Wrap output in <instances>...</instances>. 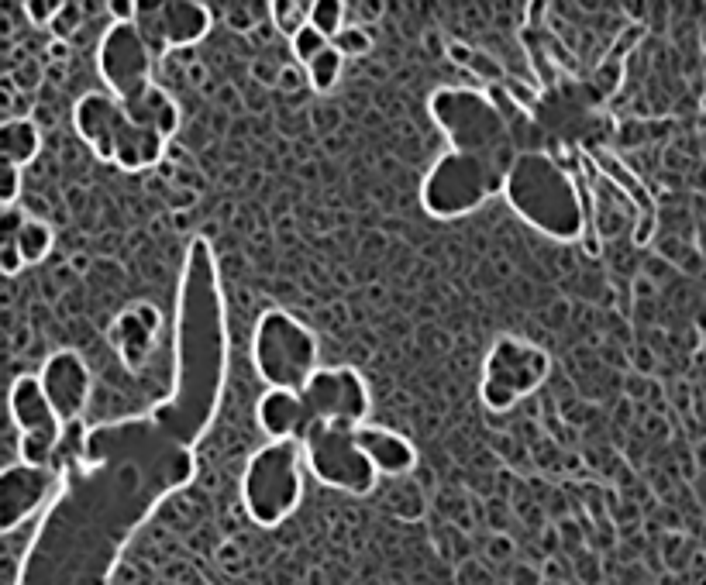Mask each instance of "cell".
Masks as SVG:
<instances>
[{"instance_id":"cell-1","label":"cell","mask_w":706,"mask_h":585,"mask_svg":"<svg viewBox=\"0 0 706 585\" xmlns=\"http://www.w3.org/2000/svg\"><path fill=\"white\" fill-rule=\"evenodd\" d=\"M224 321L217 276L207 241H193L180 290L176 324V389L159 413V427L176 444H190L207 431L224 382Z\"/></svg>"},{"instance_id":"cell-2","label":"cell","mask_w":706,"mask_h":585,"mask_svg":"<svg viewBox=\"0 0 706 585\" xmlns=\"http://www.w3.org/2000/svg\"><path fill=\"white\" fill-rule=\"evenodd\" d=\"M503 193H507L510 207H514V214L527 228L545 234V238L572 241L586 228V210L576 183L552 155H517L507 173Z\"/></svg>"},{"instance_id":"cell-3","label":"cell","mask_w":706,"mask_h":585,"mask_svg":"<svg viewBox=\"0 0 706 585\" xmlns=\"http://www.w3.org/2000/svg\"><path fill=\"white\" fill-rule=\"evenodd\" d=\"M304 441H269L248 458L242 503L252 524L279 527L304 503Z\"/></svg>"},{"instance_id":"cell-4","label":"cell","mask_w":706,"mask_h":585,"mask_svg":"<svg viewBox=\"0 0 706 585\" xmlns=\"http://www.w3.org/2000/svg\"><path fill=\"white\" fill-rule=\"evenodd\" d=\"M252 365L269 389H293V393H304L307 382L324 369L317 334L286 310H266L255 321Z\"/></svg>"},{"instance_id":"cell-5","label":"cell","mask_w":706,"mask_h":585,"mask_svg":"<svg viewBox=\"0 0 706 585\" xmlns=\"http://www.w3.org/2000/svg\"><path fill=\"white\" fill-rule=\"evenodd\" d=\"M514 162L503 159H483V155H462L445 152L431 166L421 186V204L431 217L455 221L472 210H479L486 200L507 186V173Z\"/></svg>"},{"instance_id":"cell-6","label":"cell","mask_w":706,"mask_h":585,"mask_svg":"<svg viewBox=\"0 0 706 585\" xmlns=\"http://www.w3.org/2000/svg\"><path fill=\"white\" fill-rule=\"evenodd\" d=\"M431 117L445 138L452 142V152L483 155V159L514 162L510 155L507 117L500 114L493 97L469 87H445L431 97Z\"/></svg>"},{"instance_id":"cell-7","label":"cell","mask_w":706,"mask_h":585,"mask_svg":"<svg viewBox=\"0 0 706 585\" xmlns=\"http://www.w3.org/2000/svg\"><path fill=\"white\" fill-rule=\"evenodd\" d=\"M548 372H552V358H548L545 348H538L527 338H517V334H500L486 351L479 396H483L486 410L507 413L531 393H538L545 386Z\"/></svg>"},{"instance_id":"cell-8","label":"cell","mask_w":706,"mask_h":585,"mask_svg":"<svg viewBox=\"0 0 706 585\" xmlns=\"http://www.w3.org/2000/svg\"><path fill=\"white\" fill-rule=\"evenodd\" d=\"M355 431L335 424H314V431L304 438L307 468L321 486L348 496H369L379 482V472L369 462L366 451H362Z\"/></svg>"},{"instance_id":"cell-9","label":"cell","mask_w":706,"mask_h":585,"mask_svg":"<svg viewBox=\"0 0 706 585\" xmlns=\"http://www.w3.org/2000/svg\"><path fill=\"white\" fill-rule=\"evenodd\" d=\"M11 420L21 431V462L56 465L52 458L59 455L69 427L52 410L49 396L42 389V379L31 376V372L11 382Z\"/></svg>"},{"instance_id":"cell-10","label":"cell","mask_w":706,"mask_h":585,"mask_svg":"<svg viewBox=\"0 0 706 585\" xmlns=\"http://www.w3.org/2000/svg\"><path fill=\"white\" fill-rule=\"evenodd\" d=\"M97 62H100V76H104L107 90H111L121 104L138 100L155 83L152 49L135 21H114V25L107 28L104 42H100Z\"/></svg>"},{"instance_id":"cell-11","label":"cell","mask_w":706,"mask_h":585,"mask_svg":"<svg viewBox=\"0 0 706 585\" xmlns=\"http://www.w3.org/2000/svg\"><path fill=\"white\" fill-rule=\"evenodd\" d=\"M304 400L317 424L335 427H362L369 413V386L348 365H324L304 386Z\"/></svg>"},{"instance_id":"cell-12","label":"cell","mask_w":706,"mask_h":585,"mask_svg":"<svg viewBox=\"0 0 706 585\" xmlns=\"http://www.w3.org/2000/svg\"><path fill=\"white\" fill-rule=\"evenodd\" d=\"M211 7L197 0H169V4H138L135 25L142 28L145 42L155 49H186L197 45L211 31Z\"/></svg>"},{"instance_id":"cell-13","label":"cell","mask_w":706,"mask_h":585,"mask_svg":"<svg viewBox=\"0 0 706 585\" xmlns=\"http://www.w3.org/2000/svg\"><path fill=\"white\" fill-rule=\"evenodd\" d=\"M56 486H59L56 465H28V462L7 465L4 475H0V530L11 537L21 524H28L45 506V499L52 496Z\"/></svg>"},{"instance_id":"cell-14","label":"cell","mask_w":706,"mask_h":585,"mask_svg":"<svg viewBox=\"0 0 706 585\" xmlns=\"http://www.w3.org/2000/svg\"><path fill=\"white\" fill-rule=\"evenodd\" d=\"M38 379H42V389H45V396H49L52 410L59 413V420L66 427H73L76 420L83 417L87 400H90L87 362H83L73 348H62V351H56V355L45 358Z\"/></svg>"},{"instance_id":"cell-15","label":"cell","mask_w":706,"mask_h":585,"mask_svg":"<svg viewBox=\"0 0 706 585\" xmlns=\"http://www.w3.org/2000/svg\"><path fill=\"white\" fill-rule=\"evenodd\" d=\"M162 341V310L149 300H135L114 317L111 345L118 351L121 365L128 372H142L152 362Z\"/></svg>"},{"instance_id":"cell-16","label":"cell","mask_w":706,"mask_h":585,"mask_svg":"<svg viewBox=\"0 0 706 585\" xmlns=\"http://www.w3.org/2000/svg\"><path fill=\"white\" fill-rule=\"evenodd\" d=\"M76 135L83 138V145L90 148L97 159L114 162V148L128 124V111L114 93H87L73 111Z\"/></svg>"},{"instance_id":"cell-17","label":"cell","mask_w":706,"mask_h":585,"mask_svg":"<svg viewBox=\"0 0 706 585\" xmlns=\"http://www.w3.org/2000/svg\"><path fill=\"white\" fill-rule=\"evenodd\" d=\"M56 234L45 221L28 217L21 210H4V224H0V265L7 276H18L25 265H38L52 252Z\"/></svg>"},{"instance_id":"cell-18","label":"cell","mask_w":706,"mask_h":585,"mask_svg":"<svg viewBox=\"0 0 706 585\" xmlns=\"http://www.w3.org/2000/svg\"><path fill=\"white\" fill-rule=\"evenodd\" d=\"M255 420L269 434V441H304L317 424L304 393L293 389H266L255 407Z\"/></svg>"},{"instance_id":"cell-19","label":"cell","mask_w":706,"mask_h":585,"mask_svg":"<svg viewBox=\"0 0 706 585\" xmlns=\"http://www.w3.org/2000/svg\"><path fill=\"white\" fill-rule=\"evenodd\" d=\"M355 434H359V444L369 455V462L376 465V472L386 475V479H403V475H410L417 468V448L403 438L400 431L362 424Z\"/></svg>"},{"instance_id":"cell-20","label":"cell","mask_w":706,"mask_h":585,"mask_svg":"<svg viewBox=\"0 0 706 585\" xmlns=\"http://www.w3.org/2000/svg\"><path fill=\"white\" fill-rule=\"evenodd\" d=\"M166 142L169 138H162L159 131L142 128V124H135L128 117V124H124V131L118 138V148H114V166H121L124 173L152 169L155 162L162 159V152H166Z\"/></svg>"},{"instance_id":"cell-21","label":"cell","mask_w":706,"mask_h":585,"mask_svg":"<svg viewBox=\"0 0 706 585\" xmlns=\"http://www.w3.org/2000/svg\"><path fill=\"white\" fill-rule=\"evenodd\" d=\"M124 111H128V117L135 124L159 131L162 138H173L176 128H180V107H176V100L169 97V93L162 90L159 83H152V87L145 90L138 100L124 104Z\"/></svg>"},{"instance_id":"cell-22","label":"cell","mask_w":706,"mask_h":585,"mask_svg":"<svg viewBox=\"0 0 706 585\" xmlns=\"http://www.w3.org/2000/svg\"><path fill=\"white\" fill-rule=\"evenodd\" d=\"M42 148V131L28 117H11L0 128V162H11V166L25 169L31 159Z\"/></svg>"},{"instance_id":"cell-23","label":"cell","mask_w":706,"mask_h":585,"mask_svg":"<svg viewBox=\"0 0 706 585\" xmlns=\"http://www.w3.org/2000/svg\"><path fill=\"white\" fill-rule=\"evenodd\" d=\"M348 4L345 0H310V25L321 31L324 38H335L348 28Z\"/></svg>"},{"instance_id":"cell-24","label":"cell","mask_w":706,"mask_h":585,"mask_svg":"<svg viewBox=\"0 0 706 585\" xmlns=\"http://www.w3.org/2000/svg\"><path fill=\"white\" fill-rule=\"evenodd\" d=\"M341 73H345V56L331 45L328 52H321L314 62L307 66V80H310V87H314L317 93H331L338 87V80H341Z\"/></svg>"},{"instance_id":"cell-25","label":"cell","mask_w":706,"mask_h":585,"mask_svg":"<svg viewBox=\"0 0 706 585\" xmlns=\"http://www.w3.org/2000/svg\"><path fill=\"white\" fill-rule=\"evenodd\" d=\"M269 21L286 38H297L310 25V4L307 0H276V4H269Z\"/></svg>"},{"instance_id":"cell-26","label":"cell","mask_w":706,"mask_h":585,"mask_svg":"<svg viewBox=\"0 0 706 585\" xmlns=\"http://www.w3.org/2000/svg\"><path fill=\"white\" fill-rule=\"evenodd\" d=\"M290 49H293V56H297L300 66L307 69L310 62H314L317 56H321V52H328V49H331V38H324L314 25H307L297 38H290Z\"/></svg>"},{"instance_id":"cell-27","label":"cell","mask_w":706,"mask_h":585,"mask_svg":"<svg viewBox=\"0 0 706 585\" xmlns=\"http://www.w3.org/2000/svg\"><path fill=\"white\" fill-rule=\"evenodd\" d=\"M331 45H335L345 59H359V56H369L372 52V35L362 25H348Z\"/></svg>"},{"instance_id":"cell-28","label":"cell","mask_w":706,"mask_h":585,"mask_svg":"<svg viewBox=\"0 0 706 585\" xmlns=\"http://www.w3.org/2000/svg\"><path fill=\"white\" fill-rule=\"evenodd\" d=\"M21 193V169L11 162H0V204L4 210H14V200Z\"/></svg>"},{"instance_id":"cell-29","label":"cell","mask_w":706,"mask_h":585,"mask_svg":"<svg viewBox=\"0 0 706 585\" xmlns=\"http://www.w3.org/2000/svg\"><path fill=\"white\" fill-rule=\"evenodd\" d=\"M83 14H87V7L83 4H62L59 18L52 21V31H56V38H69L76 28L83 25Z\"/></svg>"},{"instance_id":"cell-30","label":"cell","mask_w":706,"mask_h":585,"mask_svg":"<svg viewBox=\"0 0 706 585\" xmlns=\"http://www.w3.org/2000/svg\"><path fill=\"white\" fill-rule=\"evenodd\" d=\"M224 11H228V25L235 28V31H248L255 25V14H262L266 11L269 14V7H262V4H228L224 7Z\"/></svg>"},{"instance_id":"cell-31","label":"cell","mask_w":706,"mask_h":585,"mask_svg":"<svg viewBox=\"0 0 706 585\" xmlns=\"http://www.w3.org/2000/svg\"><path fill=\"white\" fill-rule=\"evenodd\" d=\"M59 11H62L59 0H28L25 4V14H28L31 25H49L52 28V21L59 18Z\"/></svg>"},{"instance_id":"cell-32","label":"cell","mask_w":706,"mask_h":585,"mask_svg":"<svg viewBox=\"0 0 706 585\" xmlns=\"http://www.w3.org/2000/svg\"><path fill=\"white\" fill-rule=\"evenodd\" d=\"M448 52H452V59H459V62H465V66H472L479 76H486V80H496V76H500V66H493V62L486 59L483 52H462L459 45H452Z\"/></svg>"},{"instance_id":"cell-33","label":"cell","mask_w":706,"mask_h":585,"mask_svg":"<svg viewBox=\"0 0 706 585\" xmlns=\"http://www.w3.org/2000/svg\"><path fill=\"white\" fill-rule=\"evenodd\" d=\"M14 80H18L21 90H35L38 83H42V69H38V62H25V66H18V73H14Z\"/></svg>"},{"instance_id":"cell-34","label":"cell","mask_w":706,"mask_h":585,"mask_svg":"<svg viewBox=\"0 0 706 585\" xmlns=\"http://www.w3.org/2000/svg\"><path fill=\"white\" fill-rule=\"evenodd\" d=\"M348 14H359L352 25H369L376 21V14H383V4H348Z\"/></svg>"}]
</instances>
